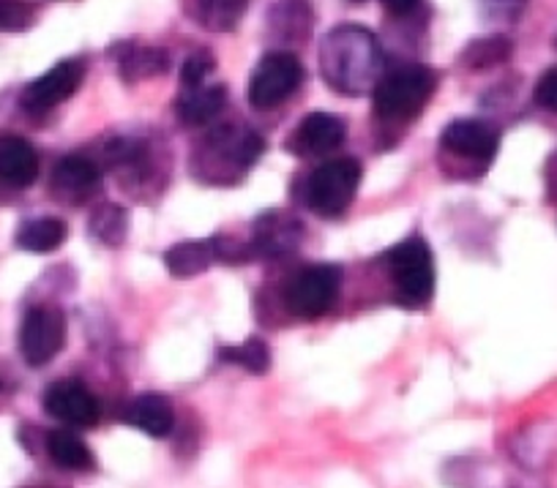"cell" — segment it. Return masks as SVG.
Wrapping results in <instances>:
<instances>
[{"label": "cell", "mask_w": 557, "mask_h": 488, "mask_svg": "<svg viewBox=\"0 0 557 488\" xmlns=\"http://www.w3.org/2000/svg\"><path fill=\"white\" fill-rule=\"evenodd\" d=\"M213 66H216V61H213L211 52L195 50L189 58H186L184 66H181V85H184V88H197V85H206L208 74L213 72Z\"/></svg>", "instance_id": "27"}, {"label": "cell", "mask_w": 557, "mask_h": 488, "mask_svg": "<svg viewBox=\"0 0 557 488\" xmlns=\"http://www.w3.org/2000/svg\"><path fill=\"white\" fill-rule=\"evenodd\" d=\"M249 0H195V20L206 30L227 34L244 20Z\"/></svg>", "instance_id": "21"}, {"label": "cell", "mask_w": 557, "mask_h": 488, "mask_svg": "<svg viewBox=\"0 0 557 488\" xmlns=\"http://www.w3.org/2000/svg\"><path fill=\"white\" fill-rule=\"evenodd\" d=\"M347 137V123L331 112H312L293 132V150L304 155L334 153Z\"/></svg>", "instance_id": "14"}, {"label": "cell", "mask_w": 557, "mask_h": 488, "mask_svg": "<svg viewBox=\"0 0 557 488\" xmlns=\"http://www.w3.org/2000/svg\"><path fill=\"white\" fill-rule=\"evenodd\" d=\"M350 3H361V0H350Z\"/></svg>", "instance_id": "31"}, {"label": "cell", "mask_w": 557, "mask_h": 488, "mask_svg": "<svg viewBox=\"0 0 557 488\" xmlns=\"http://www.w3.org/2000/svg\"><path fill=\"white\" fill-rule=\"evenodd\" d=\"M304 238V227L293 213L268 211L255 222L251 251L257 256H285L298 249Z\"/></svg>", "instance_id": "12"}, {"label": "cell", "mask_w": 557, "mask_h": 488, "mask_svg": "<svg viewBox=\"0 0 557 488\" xmlns=\"http://www.w3.org/2000/svg\"><path fill=\"white\" fill-rule=\"evenodd\" d=\"M39 178V153L17 134L0 137V180L14 189H28Z\"/></svg>", "instance_id": "15"}, {"label": "cell", "mask_w": 557, "mask_h": 488, "mask_svg": "<svg viewBox=\"0 0 557 488\" xmlns=\"http://www.w3.org/2000/svg\"><path fill=\"white\" fill-rule=\"evenodd\" d=\"M273 25L282 34H293L296 39H304L312 28V12H309V0H285L278 3L271 14Z\"/></svg>", "instance_id": "24"}, {"label": "cell", "mask_w": 557, "mask_h": 488, "mask_svg": "<svg viewBox=\"0 0 557 488\" xmlns=\"http://www.w3.org/2000/svg\"><path fill=\"white\" fill-rule=\"evenodd\" d=\"M66 345V316L55 305H34L20 325V352L34 368L55 361Z\"/></svg>", "instance_id": "7"}, {"label": "cell", "mask_w": 557, "mask_h": 488, "mask_svg": "<svg viewBox=\"0 0 557 488\" xmlns=\"http://www.w3.org/2000/svg\"><path fill=\"white\" fill-rule=\"evenodd\" d=\"M262 148H265V142L251 128L222 126L213 134H208L206 142L197 150V164H200L197 170H202L208 164L213 170L206 178L233 180L240 173H246L251 164H257V159L262 155Z\"/></svg>", "instance_id": "3"}, {"label": "cell", "mask_w": 557, "mask_h": 488, "mask_svg": "<svg viewBox=\"0 0 557 488\" xmlns=\"http://www.w3.org/2000/svg\"><path fill=\"white\" fill-rule=\"evenodd\" d=\"M69 227L63 218L55 216H41V218H30L20 227L17 233V246L20 249L30 251V254H50L55 251L58 246L66 240Z\"/></svg>", "instance_id": "18"}, {"label": "cell", "mask_w": 557, "mask_h": 488, "mask_svg": "<svg viewBox=\"0 0 557 488\" xmlns=\"http://www.w3.org/2000/svg\"><path fill=\"white\" fill-rule=\"evenodd\" d=\"M90 233L99 243L107 246H117L126 235V213L115 205H104L94 213L90 218Z\"/></svg>", "instance_id": "26"}, {"label": "cell", "mask_w": 557, "mask_h": 488, "mask_svg": "<svg viewBox=\"0 0 557 488\" xmlns=\"http://www.w3.org/2000/svg\"><path fill=\"white\" fill-rule=\"evenodd\" d=\"M339 295V271L334 265H309L290 278L285 303L301 320H318L329 314Z\"/></svg>", "instance_id": "8"}, {"label": "cell", "mask_w": 557, "mask_h": 488, "mask_svg": "<svg viewBox=\"0 0 557 488\" xmlns=\"http://www.w3.org/2000/svg\"><path fill=\"white\" fill-rule=\"evenodd\" d=\"M128 423L137 426L139 431H146L148 437H168L175 426L173 404L159 393L139 396L132 404V410H128Z\"/></svg>", "instance_id": "17"}, {"label": "cell", "mask_w": 557, "mask_h": 488, "mask_svg": "<svg viewBox=\"0 0 557 488\" xmlns=\"http://www.w3.org/2000/svg\"><path fill=\"white\" fill-rule=\"evenodd\" d=\"M391 276H394L396 292L407 305H424L435 292V256L424 238L401 240L388 251Z\"/></svg>", "instance_id": "5"}, {"label": "cell", "mask_w": 557, "mask_h": 488, "mask_svg": "<svg viewBox=\"0 0 557 488\" xmlns=\"http://www.w3.org/2000/svg\"><path fill=\"white\" fill-rule=\"evenodd\" d=\"M85 77V66L79 61H61L50 68L47 74H41L39 79L25 88L23 93V107L28 112H47L52 107L63 104L66 99H72L77 93L79 83Z\"/></svg>", "instance_id": "9"}, {"label": "cell", "mask_w": 557, "mask_h": 488, "mask_svg": "<svg viewBox=\"0 0 557 488\" xmlns=\"http://www.w3.org/2000/svg\"><path fill=\"white\" fill-rule=\"evenodd\" d=\"M383 50L361 25H339L323 39L320 74L345 96H363L383 79Z\"/></svg>", "instance_id": "1"}, {"label": "cell", "mask_w": 557, "mask_h": 488, "mask_svg": "<svg viewBox=\"0 0 557 488\" xmlns=\"http://www.w3.org/2000/svg\"><path fill=\"white\" fill-rule=\"evenodd\" d=\"M52 184L66 195H83L99 184V167H96L94 159L83 153L63 155L52 170Z\"/></svg>", "instance_id": "19"}, {"label": "cell", "mask_w": 557, "mask_h": 488, "mask_svg": "<svg viewBox=\"0 0 557 488\" xmlns=\"http://www.w3.org/2000/svg\"><path fill=\"white\" fill-rule=\"evenodd\" d=\"M34 23V12L23 0H0V30H25Z\"/></svg>", "instance_id": "28"}, {"label": "cell", "mask_w": 557, "mask_h": 488, "mask_svg": "<svg viewBox=\"0 0 557 488\" xmlns=\"http://www.w3.org/2000/svg\"><path fill=\"white\" fill-rule=\"evenodd\" d=\"M358 186H361V164L356 159H331L304 180L301 200L314 216L339 218L350 211Z\"/></svg>", "instance_id": "2"}, {"label": "cell", "mask_w": 557, "mask_h": 488, "mask_svg": "<svg viewBox=\"0 0 557 488\" xmlns=\"http://www.w3.org/2000/svg\"><path fill=\"white\" fill-rule=\"evenodd\" d=\"M233 246H224V238H208V240H186V243L173 246L164 254V267L173 273L175 278H191L206 273L216 260H235Z\"/></svg>", "instance_id": "13"}, {"label": "cell", "mask_w": 557, "mask_h": 488, "mask_svg": "<svg viewBox=\"0 0 557 488\" xmlns=\"http://www.w3.org/2000/svg\"><path fill=\"white\" fill-rule=\"evenodd\" d=\"M222 361L238 363L251 374H265L268 366H271V350L265 347V341L249 339L238 347H224Z\"/></svg>", "instance_id": "25"}, {"label": "cell", "mask_w": 557, "mask_h": 488, "mask_svg": "<svg viewBox=\"0 0 557 488\" xmlns=\"http://www.w3.org/2000/svg\"><path fill=\"white\" fill-rule=\"evenodd\" d=\"M435 96V72L426 66H401L383 74L374 88V112L385 121H407Z\"/></svg>", "instance_id": "4"}, {"label": "cell", "mask_w": 557, "mask_h": 488, "mask_svg": "<svg viewBox=\"0 0 557 488\" xmlns=\"http://www.w3.org/2000/svg\"><path fill=\"white\" fill-rule=\"evenodd\" d=\"M227 104V88L224 85H197L184 88L178 99V117L186 126H206Z\"/></svg>", "instance_id": "16"}, {"label": "cell", "mask_w": 557, "mask_h": 488, "mask_svg": "<svg viewBox=\"0 0 557 488\" xmlns=\"http://www.w3.org/2000/svg\"><path fill=\"white\" fill-rule=\"evenodd\" d=\"M511 50L513 45L506 36H484V39H475L473 45H468V50L462 52V63L470 72H486V68L506 63L511 58Z\"/></svg>", "instance_id": "22"}, {"label": "cell", "mask_w": 557, "mask_h": 488, "mask_svg": "<svg viewBox=\"0 0 557 488\" xmlns=\"http://www.w3.org/2000/svg\"><path fill=\"white\" fill-rule=\"evenodd\" d=\"M441 145L446 153L462 155V159L479 161V164H490L495 159L500 137H497L490 123L465 117V121H454L443 128Z\"/></svg>", "instance_id": "10"}, {"label": "cell", "mask_w": 557, "mask_h": 488, "mask_svg": "<svg viewBox=\"0 0 557 488\" xmlns=\"http://www.w3.org/2000/svg\"><path fill=\"white\" fill-rule=\"evenodd\" d=\"M383 7L394 17H405V14H410L418 7V0H383Z\"/></svg>", "instance_id": "30"}, {"label": "cell", "mask_w": 557, "mask_h": 488, "mask_svg": "<svg viewBox=\"0 0 557 488\" xmlns=\"http://www.w3.org/2000/svg\"><path fill=\"white\" fill-rule=\"evenodd\" d=\"M304 83V66L290 52H268L249 77V104L265 112L285 104Z\"/></svg>", "instance_id": "6"}, {"label": "cell", "mask_w": 557, "mask_h": 488, "mask_svg": "<svg viewBox=\"0 0 557 488\" xmlns=\"http://www.w3.org/2000/svg\"><path fill=\"white\" fill-rule=\"evenodd\" d=\"M533 99L535 104L544 107V110L557 112V68H549V72L535 83Z\"/></svg>", "instance_id": "29"}, {"label": "cell", "mask_w": 557, "mask_h": 488, "mask_svg": "<svg viewBox=\"0 0 557 488\" xmlns=\"http://www.w3.org/2000/svg\"><path fill=\"white\" fill-rule=\"evenodd\" d=\"M170 55L162 50H151V47H143V50H126L121 58V74L123 79L134 83V79L157 77V74L168 72Z\"/></svg>", "instance_id": "23"}, {"label": "cell", "mask_w": 557, "mask_h": 488, "mask_svg": "<svg viewBox=\"0 0 557 488\" xmlns=\"http://www.w3.org/2000/svg\"><path fill=\"white\" fill-rule=\"evenodd\" d=\"M47 450H50V459L55 461L61 470H72V472H88L94 470L96 459L90 453L88 445L77 437L69 428H58L47 437Z\"/></svg>", "instance_id": "20"}, {"label": "cell", "mask_w": 557, "mask_h": 488, "mask_svg": "<svg viewBox=\"0 0 557 488\" xmlns=\"http://www.w3.org/2000/svg\"><path fill=\"white\" fill-rule=\"evenodd\" d=\"M45 410L50 412L55 421L66 423L74 428H90L99 421V404L96 396L85 388L83 383H55L47 388L45 393Z\"/></svg>", "instance_id": "11"}]
</instances>
